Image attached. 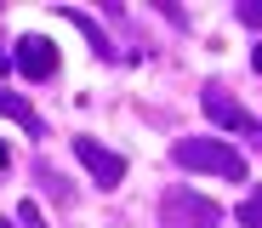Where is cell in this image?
Listing matches in <instances>:
<instances>
[{
  "mask_svg": "<svg viewBox=\"0 0 262 228\" xmlns=\"http://www.w3.org/2000/svg\"><path fill=\"white\" fill-rule=\"evenodd\" d=\"M177 165L188 171H216V177H245V160L223 143H211V137H188V143H177Z\"/></svg>",
  "mask_w": 262,
  "mask_h": 228,
  "instance_id": "6da1fadb",
  "label": "cell"
},
{
  "mask_svg": "<svg viewBox=\"0 0 262 228\" xmlns=\"http://www.w3.org/2000/svg\"><path fill=\"white\" fill-rule=\"evenodd\" d=\"M165 222H171V228H216V205L200 200V194L171 189V194H165Z\"/></svg>",
  "mask_w": 262,
  "mask_h": 228,
  "instance_id": "7a4b0ae2",
  "label": "cell"
},
{
  "mask_svg": "<svg viewBox=\"0 0 262 228\" xmlns=\"http://www.w3.org/2000/svg\"><path fill=\"white\" fill-rule=\"evenodd\" d=\"M17 69L34 74V80H46V74L57 69V46H52L46 34H23V40H17Z\"/></svg>",
  "mask_w": 262,
  "mask_h": 228,
  "instance_id": "3957f363",
  "label": "cell"
},
{
  "mask_svg": "<svg viewBox=\"0 0 262 228\" xmlns=\"http://www.w3.org/2000/svg\"><path fill=\"white\" fill-rule=\"evenodd\" d=\"M74 154L85 160V171H92V177L103 182V189H114V182L125 177V165H120V160H114L108 149H97V143H92V137H80V143H74Z\"/></svg>",
  "mask_w": 262,
  "mask_h": 228,
  "instance_id": "277c9868",
  "label": "cell"
},
{
  "mask_svg": "<svg viewBox=\"0 0 262 228\" xmlns=\"http://www.w3.org/2000/svg\"><path fill=\"white\" fill-rule=\"evenodd\" d=\"M205 109L216 114V126H239V131H251V114H245L239 103L223 97V86H205Z\"/></svg>",
  "mask_w": 262,
  "mask_h": 228,
  "instance_id": "5b68a950",
  "label": "cell"
},
{
  "mask_svg": "<svg viewBox=\"0 0 262 228\" xmlns=\"http://www.w3.org/2000/svg\"><path fill=\"white\" fill-rule=\"evenodd\" d=\"M239 222H245V228H262V189H256V194L239 205Z\"/></svg>",
  "mask_w": 262,
  "mask_h": 228,
  "instance_id": "8992f818",
  "label": "cell"
},
{
  "mask_svg": "<svg viewBox=\"0 0 262 228\" xmlns=\"http://www.w3.org/2000/svg\"><path fill=\"white\" fill-rule=\"evenodd\" d=\"M256 69H262V46H256Z\"/></svg>",
  "mask_w": 262,
  "mask_h": 228,
  "instance_id": "52a82bcc",
  "label": "cell"
},
{
  "mask_svg": "<svg viewBox=\"0 0 262 228\" xmlns=\"http://www.w3.org/2000/svg\"><path fill=\"white\" fill-rule=\"evenodd\" d=\"M0 165H6V149H0Z\"/></svg>",
  "mask_w": 262,
  "mask_h": 228,
  "instance_id": "ba28073f",
  "label": "cell"
},
{
  "mask_svg": "<svg viewBox=\"0 0 262 228\" xmlns=\"http://www.w3.org/2000/svg\"><path fill=\"white\" fill-rule=\"evenodd\" d=\"M0 228H6V222H0Z\"/></svg>",
  "mask_w": 262,
  "mask_h": 228,
  "instance_id": "9c48e42d",
  "label": "cell"
}]
</instances>
